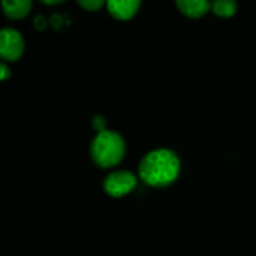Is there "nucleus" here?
Returning <instances> with one entry per match:
<instances>
[{"label":"nucleus","instance_id":"f257e3e1","mask_svg":"<svg viewBox=\"0 0 256 256\" xmlns=\"http://www.w3.org/2000/svg\"><path fill=\"white\" fill-rule=\"evenodd\" d=\"M182 170L180 158L170 148H156L148 152L140 162V178L153 188L172 184Z\"/></svg>","mask_w":256,"mask_h":256},{"label":"nucleus","instance_id":"f03ea898","mask_svg":"<svg viewBox=\"0 0 256 256\" xmlns=\"http://www.w3.org/2000/svg\"><path fill=\"white\" fill-rule=\"evenodd\" d=\"M126 153V144L116 130H104L96 134L90 146V154L96 165L102 168H112L118 165Z\"/></svg>","mask_w":256,"mask_h":256},{"label":"nucleus","instance_id":"7ed1b4c3","mask_svg":"<svg viewBox=\"0 0 256 256\" xmlns=\"http://www.w3.org/2000/svg\"><path fill=\"white\" fill-rule=\"evenodd\" d=\"M136 188V177L126 170L110 172L104 180V190L112 198H122Z\"/></svg>","mask_w":256,"mask_h":256},{"label":"nucleus","instance_id":"20e7f679","mask_svg":"<svg viewBox=\"0 0 256 256\" xmlns=\"http://www.w3.org/2000/svg\"><path fill=\"white\" fill-rule=\"evenodd\" d=\"M24 52V39L15 28L6 27L0 32V56L3 60L15 62Z\"/></svg>","mask_w":256,"mask_h":256},{"label":"nucleus","instance_id":"39448f33","mask_svg":"<svg viewBox=\"0 0 256 256\" xmlns=\"http://www.w3.org/2000/svg\"><path fill=\"white\" fill-rule=\"evenodd\" d=\"M108 12L117 20H130L140 9L138 0H111L106 3Z\"/></svg>","mask_w":256,"mask_h":256},{"label":"nucleus","instance_id":"423d86ee","mask_svg":"<svg viewBox=\"0 0 256 256\" xmlns=\"http://www.w3.org/2000/svg\"><path fill=\"white\" fill-rule=\"evenodd\" d=\"M176 4L182 14L190 18H200L212 9V3L206 0H178Z\"/></svg>","mask_w":256,"mask_h":256},{"label":"nucleus","instance_id":"0eeeda50","mask_svg":"<svg viewBox=\"0 0 256 256\" xmlns=\"http://www.w3.org/2000/svg\"><path fill=\"white\" fill-rule=\"evenodd\" d=\"M2 8L8 18L20 20V18H24L30 12L32 2L30 0H3Z\"/></svg>","mask_w":256,"mask_h":256},{"label":"nucleus","instance_id":"6e6552de","mask_svg":"<svg viewBox=\"0 0 256 256\" xmlns=\"http://www.w3.org/2000/svg\"><path fill=\"white\" fill-rule=\"evenodd\" d=\"M212 9L216 15L228 18L237 12V3L232 0H216L212 3Z\"/></svg>","mask_w":256,"mask_h":256},{"label":"nucleus","instance_id":"1a4fd4ad","mask_svg":"<svg viewBox=\"0 0 256 256\" xmlns=\"http://www.w3.org/2000/svg\"><path fill=\"white\" fill-rule=\"evenodd\" d=\"M78 3H80L81 8H84V9H87V10H90V12L98 10V9H100V8L105 4L102 0H80Z\"/></svg>","mask_w":256,"mask_h":256},{"label":"nucleus","instance_id":"9d476101","mask_svg":"<svg viewBox=\"0 0 256 256\" xmlns=\"http://www.w3.org/2000/svg\"><path fill=\"white\" fill-rule=\"evenodd\" d=\"M93 128L98 130V134H99V132H104V130H106V129H105V120H104V117H100V116H96V117L93 118Z\"/></svg>","mask_w":256,"mask_h":256},{"label":"nucleus","instance_id":"9b49d317","mask_svg":"<svg viewBox=\"0 0 256 256\" xmlns=\"http://www.w3.org/2000/svg\"><path fill=\"white\" fill-rule=\"evenodd\" d=\"M46 24H48V22L45 21V18H44V16H40V15H39V16H36V18H34V27H36V28L42 30V28H45V27H46Z\"/></svg>","mask_w":256,"mask_h":256},{"label":"nucleus","instance_id":"f8f14e48","mask_svg":"<svg viewBox=\"0 0 256 256\" xmlns=\"http://www.w3.org/2000/svg\"><path fill=\"white\" fill-rule=\"evenodd\" d=\"M0 70H2V74H0V76H2V80H6L10 74H9V69H8V66L4 64V63H2L0 64Z\"/></svg>","mask_w":256,"mask_h":256}]
</instances>
